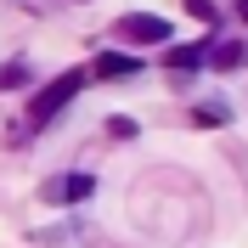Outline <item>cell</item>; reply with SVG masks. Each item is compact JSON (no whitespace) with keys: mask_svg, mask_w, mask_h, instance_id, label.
Returning a JSON list of instances; mask_svg holds the SVG:
<instances>
[{"mask_svg":"<svg viewBox=\"0 0 248 248\" xmlns=\"http://www.w3.org/2000/svg\"><path fill=\"white\" fill-rule=\"evenodd\" d=\"M237 17H243V23H248V0H237Z\"/></svg>","mask_w":248,"mask_h":248,"instance_id":"52a82bcc","label":"cell"},{"mask_svg":"<svg viewBox=\"0 0 248 248\" xmlns=\"http://www.w3.org/2000/svg\"><path fill=\"white\" fill-rule=\"evenodd\" d=\"M91 175H62V181H51V192H46V198L51 203H79V198H91Z\"/></svg>","mask_w":248,"mask_h":248,"instance_id":"3957f363","label":"cell"},{"mask_svg":"<svg viewBox=\"0 0 248 248\" xmlns=\"http://www.w3.org/2000/svg\"><path fill=\"white\" fill-rule=\"evenodd\" d=\"M136 68H141V62H136V57H119V51L96 62V74H102V79H124V74H136Z\"/></svg>","mask_w":248,"mask_h":248,"instance_id":"277c9868","label":"cell"},{"mask_svg":"<svg viewBox=\"0 0 248 248\" xmlns=\"http://www.w3.org/2000/svg\"><path fill=\"white\" fill-rule=\"evenodd\" d=\"M119 40H130V46H164L170 23L153 17V12H130V17H119Z\"/></svg>","mask_w":248,"mask_h":248,"instance_id":"7a4b0ae2","label":"cell"},{"mask_svg":"<svg viewBox=\"0 0 248 248\" xmlns=\"http://www.w3.org/2000/svg\"><path fill=\"white\" fill-rule=\"evenodd\" d=\"M203 51H209V46H186V51H170V62H175V68H198V62H203Z\"/></svg>","mask_w":248,"mask_h":248,"instance_id":"5b68a950","label":"cell"},{"mask_svg":"<svg viewBox=\"0 0 248 248\" xmlns=\"http://www.w3.org/2000/svg\"><path fill=\"white\" fill-rule=\"evenodd\" d=\"M209 62H215V68H237V62H243V46H220Z\"/></svg>","mask_w":248,"mask_h":248,"instance_id":"8992f818","label":"cell"},{"mask_svg":"<svg viewBox=\"0 0 248 248\" xmlns=\"http://www.w3.org/2000/svg\"><path fill=\"white\" fill-rule=\"evenodd\" d=\"M79 85H85V74H79V68H74V74H62V79H51L46 91L34 96V108H29V124H46V119H57V113H62V108H68V102L79 96Z\"/></svg>","mask_w":248,"mask_h":248,"instance_id":"6da1fadb","label":"cell"}]
</instances>
